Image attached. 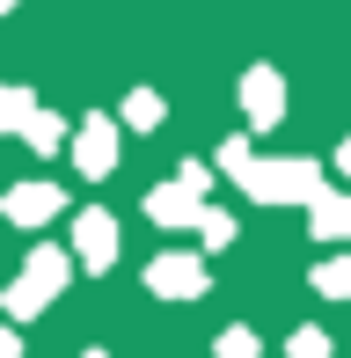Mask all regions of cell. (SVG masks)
<instances>
[{
  "instance_id": "5b68a950",
  "label": "cell",
  "mask_w": 351,
  "mask_h": 358,
  "mask_svg": "<svg viewBox=\"0 0 351 358\" xmlns=\"http://www.w3.org/2000/svg\"><path fill=\"white\" fill-rule=\"evenodd\" d=\"M81 161H88V169H103V161H110V124H95V132L81 139Z\"/></svg>"
},
{
  "instance_id": "52a82bcc",
  "label": "cell",
  "mask_w": 351,
  "mask_h": 358,
  "mask_svg": "<svg viewBox=\"0 0 351 358\" xmlns=\"http://www.w3.org/2000/svg\"><path fill=\"white\" fill-rule=\"evenodd\" d=\"M0 358H15V336H0Z\"/></svg>"
},
{
  "instance_id": "3957f363",
  "label": "cell",
  "mask_w": 351,
  "mask_h": 358,
  "mask_svg": "<svg viewBox=\"0 0 351 358\" xmlns=\"http://www.w3.org/2000/svg\"><path fill=\"white\" fill-rule=\"evenodd\" d=\"M81 249H88V264H110V220L103 213L81 220Z\"/></svg>"
},
{
  "instance_id": "6da1fadb",
  "label": "cell",
  "mask_w": 351,
  "mask_h": 358,
  "mask_svg": "<svg viewBox=\"0 0 351 358\" xmlns=\"http://www.w3.org/2000/svg\"><path fill=\"white\" fill-rule=\"evenodd\" d=\"M52 205H59V190H52V183H37V190H15V198H8V213H15V220H44Z\"/></svg>"
},
{
  "instance_id": "277c9868",
  "label": "cell",
  "mask_w": 351,
  "mask_h": 358,
  "mask_svg": "<svg viewBox=\"0 0 351 358\" xmlns=\"http://www.w3.org/2000/svg\"><path fill=\"white\" fill-rule=\"evenodd\" d=\"M315 227H322V234H344V227H351V205L344 198H315Z\"/></svg>"
},
{
  "instance_id": "7a4b0ae2",
  "label": "cell",
  "mask_w": 351,
  "mask_h": 358,
  "mask_svg": "<svg viewBox=\"0 0 351 358\" xmlns=\"http://www.w3.org/2000/svg\"><path fill=\"white\" fill-rule=\"evenodd\" d=\"M154 285H162V292H198L205 278H198V264H176V256H169V264H154Z\"/></svg>"
},
{
  "instance_id": "8992f818",
  "label": "cell",
  "mask_w": 351,
  "mask_h": 358,
  "mask_svg": "<svg viewBox=\"0 0 351 358\" xmlns=\"http://www.w3.org/2000/svg\"><path fill=\"white\" fill-rule=\"evenodd\" d=\"M315 285H322V292H337V300H344V292H351V264H329V271H322Z\"/></svg>"
}]
</instances>
